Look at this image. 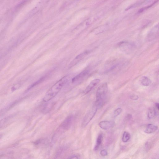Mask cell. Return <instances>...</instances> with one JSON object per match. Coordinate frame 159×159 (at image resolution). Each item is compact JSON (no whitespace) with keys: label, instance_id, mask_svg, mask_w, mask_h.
Returning <instances> with one entry per match:
<instances>
[{"label":"cell","instance_id":"cell-22","mask_svg":"<svg viewBox=\"0 0 159 159\" xmlns=\"http://www.w3.org/2000/svg\"><path fill=\"white\" fill-rule=\"evenodd\" d=\"M155 109L158 112L159 110V104L158 103H156L155 104Z\"/></svg>","mask_w":159,"mask_h":159},{"label":"cell","instance_id":"cell-2","mask_svg":"<svg viewBox=\"0 0 159 159\" xmlns=\"http://www.w3.org/2000/svg\"><path fill=\"white\" fill-rule=\"evenodd\" d=\"M108 92L107 83H104L98 88L96 94V101L95 105L99 108L104 105Z\"/></svg>","mask_w":159,"mask_h":159},{"label":"cell","instance_id":"cell-11","mask_svg":"<svg viewBox=\"0 0 159 159\" xmlns=\"http://www.w3.org/2000/svg\"><path fill=\"white\" fill-rule=\"evenodd\" d=\"M88 73V71H84L72 79V83H78V82L81 81L87 76Z\"/></svg>","mask_w":159,"mask_h":159},{"label":"cell","instance_id":"cell-9","mask_svg":"<svg viewBox=\"0 0 159 159\" xmlns=\"http://www.w3.org/2000/svg\"><path fill=\"white\" fill-rule=\"evenodd\" d=\"M100 80L96 79L92 81L86 88L84 93L86 94L89 93L100 82Z\"/></svg>","mask_w":159,"mask_h":159},{"label":"cell","instance_id":"cell-12","mask_svg":"<svg viewBox=\"0 0 159 159\" xmlns=\"http://www.w3.org/2000/svg\"><path fill=\"white\" fill-rule=\"evenodd\" d=\"M158 127L153 124H149L147 125L145 132L147 134H151L156 131L158 129Z\"/></svg>","mask_w":159,"mask_h":159},{"label":"cell","instance_id":"cell-5","mask_svg":"<svg viewBox=\"0 0 159 159\" xmlns=\"http://www.w3.org/2000/svg\"><path fill=\"white\" fill-rule=\"evenodd\" d=\"M158 25H157L149 33L146 38L147 41H151L155 40L158 37Z\"/></svg>","mask_w":159,"mask_h":159},{"label":"cell","instance_id":"cell-20","mask_svg":"<svg viewBox=\"0 0 159 159\" xmlns=\"http://www.w3.org/2000/svg\"><path fill=\"white\" fill-rule=\"evenodd\" d=\"M130 98L133 100H137L139 99V97L136 95H132L130 96Z\"/></svg>","mask_w":159,"mask_h":159},{"label":"cell","instance_id":"cell-4","mask_svg":"<svg viewBox=\"0 0 159 159\" xmlns=\"http://www.w3.org/2000/svg\"><path fill=\"white\" fill-rule=\"evenodd\" d=\"M73 119V116H69L62 123L60 127V129L66 131L69 129L71 126Z\"/></svg>","mask_w":159,"mask_h":159},{"label":"cell","instance_id":"cell-8","mask_svg":"<svg viewBox=\"0 0 159 159\" xmlns=\"http://www.w3.org/2000/svg\"><path fill=\"white\" fill-rule=\"evenodd\" d=\"M99 125L102 129L107 130L114 127L115 122L112 121H103L100 122Z\"/></svg>","mask_w":159,"mask_h":159},{"label":"cell","instance_id":"cell-23","mask_svg":"<svg viewBox=\"0 0 159 159\" xmlns=\"http://www.w3.org/2000/svg\"><path fill=\"white\" fill-rule=\"evenodd\" d=\"M132 116L131 114H128L127 116V118L128 119H130L132 118Z\"/></svg>","mask_w":159,"mask_h":159},{"label":"cell","instance_id":"cell-19","mask_svg":"<svg viewBox=\"0 0 159 159\" xmlns=\"http://www.w3.org/2000/svg\"><path fill=\"white\" fill-rule=\"evenodd\" d=\"M100 154L102 156L105 157L107 155L108 153L106 149L102 150L100 152Z\"/></svg>","mask_w":159,"mask_h":159},{"label":"cell","instance_id":"cell-7","mask_svg":"<svg viewBox=\"0 0 159 159\" xmlns=\"http://www.w3.org/2000/svg\"><path fill=\"white\" fill-rule=\"evenodd\" d=\"M88 53V52H85L82 53L81 54L77 56L71 62L69 65V68H71L73 66L76 65L81 61L83 58L87 55Z\"/></svg>","mask_w":159,"mask_h":159},{"label":"cell","instance_id":"cell-15","mask_svg":"<svg viewBox=\"0 0 159 159\" xmlns=\"http://www.w3.org/2000/svg\"><path fill=\"white\" fill-rule=\"evenodd\" d=\"M141 83L142 85L144 86L147 87L149 86L152 83L151 81L146 77H143L142 78Z\"/></svg>","mask_w":159,"mask_h":159},{"label":"cell","instance_id":"cell-14","mask_svg":"<svg viewBox=\"0 0 159 159\" xmlns=\"http://www.w3.org/2000/svg\"><path fill=\"white\" fill-rule=\"evenodd\" d=\"M103 140V136L102 134H100L98 136L95 146L94 148L95 151L97 150L100 146L101 145Z\"/></svg>","mask_w":159,"mask_h":159},{"label":"cell","instance_id":"cell-1","mask_svg":"<svg viewBox=\"0 0 159 159\" xmlns=\"http://www.w3.org/2000/svg\"><path fill=\"white\" fill-rule=\"evenodd\" d=\"M68 80V78L66 76L57 81L47 92L43 98V101L48 102L54 98L59 93Z\"/></svg>","mask_w":159,"mask_h":159},{"label":"cell","instance_id":"cell-3","mask_svg":"<svg viewBox=\"0 0 159 159\" xmlns=\"http://www.w3.org/2000/svg\"><path fill=\"white\" fill-rule=\"evenodd\" d=\"M98 109L97 107L95 105L86 115L82 122V125L83 127L86 126L93 119L96 114Z\"/></svg>","mask_w":159,"mask_h":159},{"label":"cell","instance_id":"cell-21","mask_svg":"<svg viewBox=\"0 0 159 159\" xmlns=\"http://www.w3.org/2000/svg\"><path fill=\"white\" fill-rule=\"evenodd\" d=\"M68 158L69 159H79L80 158L77 155H73L69 156Z\"/></svg>","mask_w":159,"mask_h":159},{"label":"cell","instance_id":"cell-24","mask_svg":"<svg viewBox=\"0 0 159 159\" xmlns=\"http://www.w3.org/2000/svg\"><path fill=\"white\" fill-rule=\"evenodd\" d=\"M2 135L0 134V139H1V138H2Z\"/></svg>","mask_w":159,"mask_h":159},{"label":"cell","instance_id":"cell-16","mask_svg":"<svg viewBox=\"0 0 159 159\" xmlns=\"http://www.w3.org/2000/svg\"><path fill=\"white\" fill-rule=\"evenodd\" d=\"M130 138L131 135L127 131H125L123 134L122 136V141L124 143H125V142H128Z\"/></svg>","mask_w":159,"mask_h":159},{"label":"cell","instance_id":"cell-17","mask_svg":"<svg viewBox=\"0 0 159 159\" xmlns=\"http://www.w3.org/2000/svg\"><path fill=\"white\" fill-rule=\"evenodd\" d=\"M122 109L121 108L119 107L117 108L114 112V116L116 117L119 115L122 112Z\"/></svg>","mask_w":159,"mask_h":159},{"label":"cell","instance_id":"cell-6","mask_svg":"<svg viewBox=\"0 0 159 159\" xmlns=\"http://www.w3.org/2000/svg\"><path fill=\"white\" fill-rule=\"evenodd\" d=\"M119 46L124 51H128L132 49L135 45L132 43H130L126 41H122L119 44Z\"/></svg>","mask_w":159,"mask_h":159},{"label":"cell","instance_id":"cell-13","mask_svg":"<svg viewBox=\"0 0 159 159\" xmlns=\"http://www.w3.org/2000/svg\"><path fill=\"white\" fill-rule=\"evenodd\" d=\"M158 112L156 110L155 107L150 108L148 112V118L149 119H152L157 116Z\"/></svg>","mask_w":159,"mask_h":159},{"label":"cell","instance_id":"cell-18","mask_svg":"<svg viewBox=\"0 0 159 159\" xmlns=\"http://www.w3.org/2000/svg\"><path fill=\"white\" fill-rule=\"evenodd\" d=\"M106 29L105 27H102L101 28H99L97 29V30H96V34H99V33L102 32L104 31Z\"/></svg>","mask_w":159,"mask_h":159},{"label":"cell","instance_id":"cell-10","mask_svg":"<svg viewBox=\"0 0 159 159\" xmlns=\"http://www.w3.org/2000/svg\"><path fill=\"white\" fill-rule=\"evenodd\" d=\"M50 1V0H40L36 7L32 11V14H34L43 8Z\"/></svg>","mask_w":159,"mask_h":159}]
</instances>
